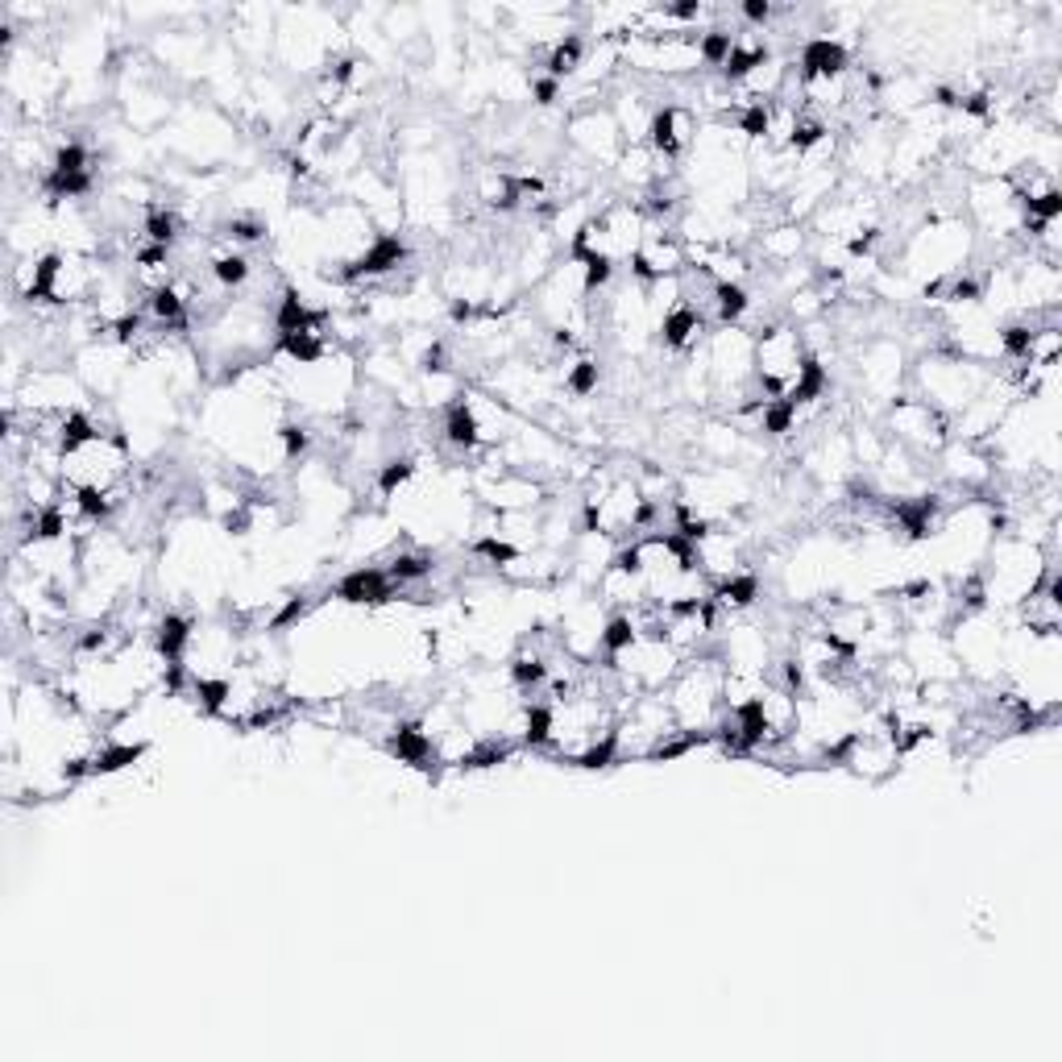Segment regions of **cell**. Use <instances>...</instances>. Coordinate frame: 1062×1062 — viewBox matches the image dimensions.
Instances as JSON below:
<instances>
[{"mask_svg": "<svg viewBox=\"0 0 1062 1062\" xmlns=\"http://www.w3.org/2000/svg\"><path fill=\"white\" fill-rule=\"evenodd\" d=\"M648 150L660 158V162H677L689 142H693V133H697V117L689 113L685 104H660L656 113L648 117Z\"/></svg>", "mask_w": 1062, "mask_h": 1062, "instance_id": "6da1fadb", "label": "cell"}, {"mask_svg": "<svg viewBox=\"0 0 1062 1062\" xmlns=\"http://www.w3.org/2000/svg\"><path fill=\"white\" fill-rule=\"evenodd\" d=\"M851 67V54L843 42L834 38H809L801 46V67H797V79L801 88H814V83H830V79H843Z\"/></svg>", "mask_w": 1062, "mask_h": 1062, "instance_id": "7a4b0ae2", "label": "cell"}, {"mask_svg": "<svg viewBox=\"0 0 1062 1062\" xmlns=\"http://www.w3.org/2000/svg\"><path fill=\"white\" fill-rule=\"evenodd\" d=\"M332 594L341 602H353V606H382V602L399 598V585L390 581V573L382 565H361L332 585Z\"/></svg>", "mask_w": 1062, "mask_h": 1062, "instance_id": "3957f363", "label": "cell"}, {"mask_svg": "<svg viewBox=\"0 0 1062 1062\" xmlns=\"http://www.w3.org/2000/svg\"><path fill=\"white\" fill-rule=\"evenodd\" d=\"M386 751H390V756H395L399 764L428 768V764L436 760V735L428 731L424 722H395V726H390Z\"/></svg>", "mask_w": 1062, "mask_h": 1062, "instance_id": "277c9868", "label": "cell"}, {"mask_svg": "<svg viewBox=\"0 0 1062 1062\" xmlns=\"http://www.w3.org/2000/svg\"><path fill=\"white\" fill-rule=\"evenodd\" d=\"M444 440H449L457 453H473L486 444V428H482V419L469 399H457V403H449V411H444Z\"/></svg>", "mask_w": 1062, "mask_h": 1062, "instance_id": "5b68a950", "label": "cell"}, {"mask_svg": "<svg viewBox=\"0 0 1062 1062\" xmlns=\"http://www.w3.org/2000/svg\"><path fill=\"white\" fill-rule=\"evenodd\" d=\"M702 328H706V320L697 316L689 303H677V307H668L664 320H660V341H664V349L681 353V349H689L697 337H702Z\"/></svg>", "mask_w": 1062, "mask_h": 1062, "instance_id": "8992f818", "label": "cell"}, {"mask_svg": "<svg viewBox=\"0 0 1062 1062\" xmlns=\"http://www.w3.org/2000/svg\"><path fill=\"white\" fill-rule=\"evenodd\" d=\"M191 639H195V631H191V619H187V614H162L158 627H154V648H158V656H162L166 664L183 660L187 648H191Z\"/></svg>", "mask_w": 1062, "mask_h": 1062, "instance_id": "52a82bcc", "label": "cell"}, {"mask_svg": "<svg viewBox=\"0 0 1062 1062\" xmlns=\"http://www.w3.org/2000/svg\"><path fill=\"white\" fill-rule=\"evenodd\" d=\"M751 307V295L739 278H718L714 283V324L718 328H735Z\"/></svg>", "mask_w": 1062, "mask_h": 1062, "instance_id": "ba28073f", "label": "cell"}, {"mask_svg": "<svg viewBox=\"0 0 1062 1062\" xmlns=\"http://www.w3.org/2000/svg\"><path fill=\"white\" fill-rule=\"evenodd\" d=\"M639 639V631H635V619L627 610H614L610 619L602 623V631H598V648H602V660H614V656H623L631 644Z\"/></svg>", "mask_w": 1062, "mask_h": 1062, "instance_id": "9c48e42d", "label": "cell"}, {"mask_svg": "<svg viewBox=\"0 0 1062 1062\" xmlns=\"http://www.w3.org/2000/svg\"><path fill=\"white\" fill-rule=\"evenodd\" d=\"M146 756V743H104L92 751V776H113Z\"/></svg>", "mask_w": 1062, "mask_h": 1062, "instance_id": "30bf717a", "label": "cell"}, {"mask_svg": "<svg viewBox=\"0 0 1062 1062\" xmlns=\"http://www.w3.org/2000/svg\"><path fill=\"white\" fill-rule=\"evenodd\" d=\"M96 187L92 171H79V175H67V171H46L42 175V191H46V200H79V195H88Z\"/></svg>", "mask_w": 1062, "mask_h": 1062, "instance_id": "8fae6325", "label": "cell"}, {"mask_svg": "<svg viewBox=\"0 0 1062 1062\" xmlns=\"http://www.w3.org/2000/svg\"><path fill=\"white\" fill-rule=\"evenodd\" d=\"M581 54H585V42H581L577 34H565L561 42L552 46L548 63H544V75H552V79H569V75L581 67Z\"/></svg>", "mask_w": 1062, "mask_h": 1062, "instance_id": "7c38bea8", "label": "cell"}, {"mask_svg": "<svg viewBox=\"0 0 1062 1062\" xmlns=\"http://www.w3.org/2000/svg\"><path fill=\"white\" fill-rule=\"evenodd\" d=\"M386 573H390V581L399 585H415V581H424V577H432V556H419V552H395L390 556V565H382Z\"/></svg>", "mask_w": 1062, "mask_h": 1062, "instance_id": "4fadbf2b", "label": "cell"}, {"mask_svg": "<svg viewBox=\"0 0 1062 1062\" xmlns=\"http://www.w3.org/2000/svg\"><path fill=\"white\" fill-rule=\"evenodd\" d=\"M249 274H254V262H249L241 249H225V254L212 258V278L220 287H245Z\"/></svg>", "mask_w": 1062, "mask_h": 1062, "instance_id": "5bb4252c", "label": "cell"}, {"mask_svg": "<svg viewBox=\"0 0 1062 1062\" xmlns=\"http://www.w3.org/2000/svg\"><path fill=\"white\" fill-rule=\"evenodd\" d=\"M507 673H511V681H515L519 689H536V685H544V681H548L552 664H548L540 652H519V656L507 664Z\"/></svg>", "mask_w": 1062, "mask_h": 1062, "instance_id": "9a60e30c", "label": "cell"}, {"mask_svg": "<svg viewBox=\"0 0 1062 1062\" xmlns=\"http://www.w3.org/2000/svg\"><path fill=\"white\" fill-rule=\"evenodd\" d=\"M731 50H735V34L731 30H706V34H697V63L722 71V63L731 59Z\"/></svg>", "mask_w": 1062, "mask_h": 1062, "instance_id": "2e32d148", "label": "cell"}, {"mask_svg": "<svg viewBox=\"0 0 1062 1062\" xmlns=\"http://www.w3.org/2000/svg\"><path fill=\"white\" fill-rule=\"evenodd\" d=\"M146 241L150 245H162V249H171L179 241V216L171 208H150L146 212V225H142Z\"/></svg>", "mask_w": 1062, "mask_h": 1062, "instance_id": "e0dca14e", "label": "cell"}, {"mask_svg": "<svg viewBox=\"0 0 1062 1062\" xmlns=\"http://www.w3.org/2000/svg\"><path fill=\"white\" fill-rule=\"evenodd\" d=\"M797 415L801 411L789 399H768L764 411H760V432H768V436H789L797 428Z\"/></svg>", "mask_w": 1062, "mask_h": 1062, "instance_id": "ac0fdd59", "label": "cell"}, {"mask_svg": "<svg viewBox=\"0 0 1062 1062\" xmlns=\"http://www.w3.org/2000/svg\"><path fill=\"white\" fill-rule=\"evenodd\" d=\"M797 249H801V229L797 225L764 233V258H772V262H793Z\"/></svg>", "mask_w": 1062, "mask_h": 1062, "instance_id": "d6986e66", "label": "cell"}, {"mask_svg": "<svg viewBox=\"0 0 1062 1062\" xmlns=\"http://www.w3.org/2000/svg\"><path fill=\"white\" fill-rule=\"evenodd\" d=\"M598 361L594 357H581V361H573L569 366V374H565V386H569V395H577V399H590L594 390H598Z\"/></svg>", "mask_w": 1062, "mask_h": 1062, "instance_id": "ffe728a7", "label": "cell"}, {"mask_svg": "<svg viewBox=\"0 0 1062 1062\" xmlns=\"http://www.w3.org/2000/svg\"><path fill=\"white\" fill-rule=\"evenodd\" d=\"M415 478V457H390L382 469H378V494L390 498L399 486H407Z\"/></svg>", "mask_w": 1062, "mask_h": 1062, "instance_id": "44dd1931", "label": "cell"}, {"mask_svg": "<svg viewBox=\"0 0 1062 1062\" xmlns=\"http://www.w3.org/2000/svg\"><path fill=\"white\" fill-rule=\"evenodd\" d=\"M278 440H283V457L287 461H299L307 449H312V432H307L303 424H283V428H278Z\"/></svg>", "mask_w": 1062, "mask_h": 1062, "instance_id": "7402d4cb", "label": "cell"}, {"mask_svg": "<svg viewBox=\"0 0 1062 1062\" xmlns=\"http://www.w3.org/2000/svg\"><path fill=\"white\" fill-rule=\"evenodd\" d=\"M531 96H536V104H552L556 96H561V79H552V75H540V79H531Z\"/></svg>", "mask_w": 1062, "mask_h": 1062, "instance_id": "603a6c76", "label": "cell"}, {"mask_svg": "<svg viewBox=\"0 0 1062 1062\" xmlns=\"http://www.w3.org/2000/svg\"><path fill=\"white\" fill-rule=\"evenodd\" d=\"M660 13L668 21H697V17H702V5H697V0H685V5H664Z\"/></svg>", "mask_w": 1062, "mask_h": 1062, "instance_id": "cb8c5ba5", "label": "cell"}, {"mask_svg": "<svg viewBox=\"0 0 1062 1062\" xmlns=\"http://www.w3.org/2000/svg\"><path fill=\"white\" fill-rule=\"evenodd\" d=\"M739 13H743L747 21H756V25H764V21L772 17V5H768V0H747V5H743Z\"/></svg>", "mask_w": 1062, "mask_h": 1062, "instance_id": "d4e9b609", "label": "cell"}]
</instances>
